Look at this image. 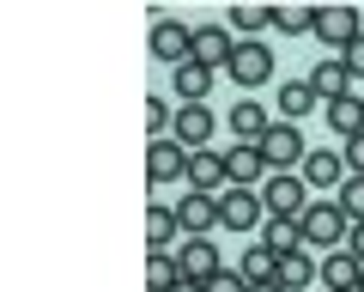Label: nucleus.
<instances>
[{
    "label": "nucleus",
    "mask_w": 364,
    "mask_h": 292,
    "mask_svg": "<svg viewBox=\"0 0 364 292\" xmlns=\"http://www.w3.org/2000/svg\"><path fill=\"white\" fill-rule=\"evenodd\" d=\"M176 207H164V201H146V250H170L176 244Z\"/></svg>",
    "instance_id": "b1692460"
},
{
    "label": "nucleus",
    "mask_w": 364,
    "mask_h": 292,
    "mask_svg": "<svg viewBox=\"0 0 364 292\" xmlns=\"http://www.w3.org/2000/svg\"><path fill=\"white\" fill-rule=\"evenodd\" d=\"M225 177H231L237 189H255V183H267V159H261V146H231L225 152Z\"/></svg>",
    "instance_id": "dca6fc26"
},
{
    "label": "nucleus",
    "mask_w": 364,
    "mask_h": 292,
    "mask_svg": "<svg viewBox=\"0 0 364 292\" xmlns=\"http://www.w3.org/2000/svg\"><path fill=\"white\" fill-rule=\"evenodd\" d=\"M213 128H219V122H213V110H207V104H182V110H176V122H170V140H182L188 152H200V146L213 140Z\"/></svg>",
    "instance_id": "9b49d317"
},
{
    "label": "nucleus",
    "mask_w": 364,
    "mask_h": 292,
    "mask_svg": "<svg viewBox=\"0 0 364 292\" xmlns=\"http://www.w3.org/2000/svg\"><path fill=\"white\" fill-rule=\"evenodd\" d=\"M176 226H182V238H207V231L219 226V195L188 189V195L176 201Z\"/></svg>",
    "instance_id": "6e6552de"
},
{
    "label": "nucleus",
    "mask_w": 364,
    "mask_h": 292,
    "mask_svg": "<svg viewBox=\"0 0 364 292\" xmlns=\"http://www.w3.org/2000/svg\"><path fill=\"white\" fill-rule=\"evenodd\" d=\"M261 201H267V219H304L310 213V183L298 171H273L261 183Z\"/></svg>",
    "instance_id": "f03ea898"
},
{
    "label": "nucleus",
    "mask_w": 364,
    "mask_h": 292,
    "mask_svg": "<svg viewBox=\"0 0 364 292\" xmlns=\"http://www.w3.org/2000/svg\"><path fill=\"white\" fill-rule=\"evenodd\" d=\"M152 55L170 61V67L195 61V31L182 25V19H158V25H152Z\"/></svg>",
    "instance_id": "1a4fd4ad"
},
{
    "label": "nucleus",
    "mask_w": 364,
    "mask_h": 292,
    "mask_svg": "<svg viewBox=\"0 0 364 292\" xmlns=\"http://www.w3.org/2000/svg\"><path fill=\"white\" fill-rule=\"evenodd\" d=\"M334 201H340V207H346V219H352V226H364V177H346Z\"/></svg>",
    "instance_id": "c85d7f7f"
},
{
    "label": "nucleus",
    "mask_w": 364,
    "mask_h": 292,
    "mask_svg": "<svg viewBox=\"0 0 364 292\" xmlns=\"http://www.w3.org/2000/svg\"><path fill=\"white\" fill-rule=\"evenodd\" d=\"M261 159H267V171H298L310 159V146H304V134L291 122H273V134L261 140Z\"/></svg>",
    "instance_id": "0eeeda50"
},
{
    "label": "nucleus",
    "mask_w": 364,
    "mask_h": 292,
    "mask_svg": "<svg viewBox=\"0 0 364 292\" xmlns=\"http://www.w3.org/2000/svg\"><path fill=\"white\" fill-rule=\"evenodd\" d=\"M316 104H322V98H316V85H310V80H286L279 92H273V110H279V122H291V128H298V122L310 116Z\"/></svg>",
    "instance_id": "a211bd4d"
},
{
    "label": "nucleus",
    "mask_w": 364,
    "mask_h": 292,
    "mask_svg": "<svg viewBox=\"0 0 364 292\" xmlns=\"http://www.w3.org/2000/svg\"><path fill=\"white\" fill-rule=\"evenodd\" d=\"M340 152H346V177H364V134H358V140H346Z\"/></svg>",
    "instance_id": "2f4dec72"
},
{
    "label": "nucleus",
    "mask_w": 364,
    "mask_h": 292,
    "mask_svg": "<svg viewBox=\"0 0 364 292\" xmlns=\"http://www.w3.org/2000/svg\"><path fill=\"white\" fill-rule=\"evenodd\" d=\"M176 280H182L176 250H146V292H170Z\"/></svg>",
    "instance_id": "a878e982"
},
{
    "label": "nucleus",
    "mask_w": 364,
    "mask_h": 292,
    "mask_svg": "<svg viewBox=\"0 0 364 292\" xmlns=\"http://www.w3.org/2000/svg\"><path fill=\"white\" fill-rule=\"evenodd\" d=\"M298 177L310 189H340V183H346V152H316V146H310V159L298 165Z\"/></svg>",
    "instance_id": "6ab92c4d"
},
{
    "label": "nucleus",
    "mask_w": 364,
    "mask_h": 292,
    "mask_svg": "<svg viewBox=\"0 0 364 292\" xmlns=\"http://www.w3.org/2000/svg\"><path fill=\"white\" fill-rule=\"evenodd\" d=\"M207 292H249V280L237 274V268H225V274H213V280H207Z\"/></svg>",
    "instance_id": "7c9ffc66"
},
{
    "label": "nucleus",
    "mask_w": 364,
    "mask_h": 292,
    "mask_svg": "<svg viewBox=\"0 0 364 292\" xmlns=\"http://www.w3.org/2000/svg\"><path fill=\"white\" fill-rule=\"evenodd\" d=\"M310 85H316V98H322V104H334V98L352 92V73H346V61H340V55H322V61H316V73H310Z\"/></svg>",
    "instance_id": "412c9836"
},
{
    "label": "nucleus",
    "mask_w": 364,
    "mask_h": 292,
    "mask_svg": "<svg viewBox=\"0 0 364 292\" xmlns=\"http://www.w3.org/2000/svg\"><path fill=\"white\" fill-rule=\"evenodd\" d=\"M213 80H219V67H207V61H182V67H170V85H176L182 104H207Z\"/></svg>",
    "instance_id": "ddd939ff"
},
{
    "label": "nucleus",
    "mask_w": 364,
    "mask_h": 292,
    "mask_svg": "<svg viewBox=\"0 0 364 292\" xmlns=\"http://www.w3.org/2000/svg\"><path fill=\"white\" fill-rule=\"evenodd\" d=\"M219 226L225 231H255V226H267V201H261V189H225L219 195Z\"/></svg>",
    "instance_id": "7ed1b4c3"
},
{
    "label": "nucleus",
    "mask_w": 364,
    "mask_h": 292,
    "mask_svg": "<svg viewBox=\"0 0 364 292\" xmlns=\"http://www.w3.org/2000/svg\"><path fill=\"white\" fill-rule=\"evenodd\" d=\"M231 55H237L231 25H195V61H207V67H231Z\"/></svg>",
    "instance_id": "4468645a"
},
{
    "label": "nucleus",
    "mask_w": 364,
    "mask_h": 292,
    "mask_svg": "<svg viewBox=\"0 0 364 292\" xmlns=\"http://www.w3.org/2000/svg\"><path fill=\"white\" fill-rule=\"evenodd\" d=\"M346 250H352V256H358V262H364V226H352V238H346Z\"/></svg>",
    "instance_id": "72a5a7b5"
},
{
    "label": "nucleus",
    "mask_w": 364,
    "mask_h": 292,
    "mask_svg": "<svg viewBox=\"0 0 364 292\" xmlns=\"http://www.w3.org/2000/svg\"><path fill=\"white\" fill-rule=\"evenodd\" d=\"M249 292H286V286H279V280H267V286H249Z\"/></svg>",
    "instance_id": "c9c22d12"
},
{
    "label": "nucleus",
    "mask_w": 364,
    "mask_h": 292,
    "mask_svg": "<svg viewBox=\"0 0 364 292\" xmlns=\"http://www.w3.org/2000/svg\"><path fill=\"white\" fill-rule=\"evenodd\" d=\"M176 268H182V280H200V286H207L213 274H225L219 250H213L207 238H182V244H176Z\"/></svg>",
    "instance_id": "9d476101"
},
{
    "label": "nucleus",
    "mask_w": 364,
    "mask_h": 292,
    "mask_svg": "<svg viewBox=\"0 0 364 292\" xmlns=\"http://www.w3.org/2000/svg\"><path fill=\"white\" fill-rule=\"evenodd\" d=\"M261 244H267L273 256H291V250H310V244H304V219H267V226H261Z\"/></svg>",
    "instance_id": "393cba45"
},
{
    "label": "nucleus",
    "mask_w": 364,
    "mask_h": 292,
    "mask_svg": "<svg viewBox=\"0 0 364 292\" xmlns=\"http://www.w3.org/2000/svg\"><path fill=\"white\" fill-rule=\"evenodd\" d=\"M352 238V219L340 201H310V213H304V244L310 250H346Z\"/></svg>",
    "instance_id": "f257e3e1"
},
{
    "label": "nucleus",
    "mask_w": 364,
    "mask_h": 292,
    "mask_svg": "<svg viewBox=\"0 0 364 292\" xmlns=\"http://www.w3.org/2000/svg\"><path fill=\"white\" fill-rule=\"evenodd\" d=\"M225 122H231L237 146H261V140L273 134V116H267L261 104H249V98H237V104H231V116H225Z\"/></svg>",
    "instance_id": "f8f14e48"
},
{
    "label": "nucleus",
    "mask_w": 364,
    "mask_h": 292,
    "mask_svg": "<svg viewBox=\"0 0 364 292\" xmlns=\"http://www.w3.org/2000/svg\"><path fill=\"white\" fill-rule=\"evenodd\" d=\"M316 37H322L334 55H346L352 43L364 37V19H358V6H316Z\"/></svg>",
    "instance_id": "20e7f679"
},
{
    "label": "nucleus",
    "mask_w": 364,
    "mask_h": 292,
    "mask_svg": "<svg viewBox=\"0 0 364 292\" xmlns=\"http://www.w3.org/2000/svg\"><path fill=\"white\" fill-rule=\"evenodd\" d=\"M225 25H231L237 43H261V31L273 25V6H255V0H243V6H231L225 13Z\"/></svg>",
    "instance_id": "4be33fe9"
},
{
    "label": "nucleus",
    "mask_w": 364,
    "mask_h": 292,
    "mask_svg": "<svg viewBox=\"0 0 364 292\" xmlns=\"http://www.w3.org/2000/svg\"><path fill=\"white\" fill-rule=\"evenodd\" d=\"M188 189H207V195H225L231 177H225V152H188Z\"/></svg>",
    "instance_id": "f3484780"
},
{
    "label": "nucleus",
    "mask_w": 364,
    "mask_h": 292,
    "mask_svg": "<svg viewBox=\"0 0 364 292\" xmlns=\"http://www.w3.org/2000/svg\"><path fill=\"white\" fill-rule=\"evenodd\" d=\"M170 122H176V110H170L164 98H146V128H152V140H164Z\"/></svg>",
    "instance_id": "c756f323"
},
{
    "label": "nucleus",
    "mask_w": 364,
    "mask_h": 292,
    "mask_svg": "<svg viewBox=\"0 0 364 292\" xmlns=\"http://www.w3.org/2000/svg\"><path fill=\"white\" fill-rule=\"evenodd\" d=\"M340 61H346V73H352V80H364V37H358V43H352V49H346V55H340Z\"/></svg>",
    "instance_id": "473e14b6"
},
{
    "label": "nucleus",
    "mask_w": 364,
    "mask_h": 292,
    "mask_svg": "<svg viewBox=\"0 0 364 292\" xmlns=\"http://www.w3.org/2000/svg\"><path fill=\"white\" fill-rule=\"evenodd\" d=\"M237 274L249 280V286H267V280H279V256L267 250V244H255V250H243V268Z\"/></svg>",
    "instance_id": "bb28decb"
},
{
    "label": "nucleus",
    "mask_w": 364,
    "mask_h": 292,
    "mask_svg": "<svg viewBox=\"0 0 364 292\" xmlns=\"http://www.w3.org/2000/svg\"><path fill=\"white\" fill-rule=\"evenodd\" d=\"M358 292H364V280H358Z\"/></svg>",
    "instance_id": "e433bc0d"
},
{
    "label": "nucleus",
    "mask_w": 364,
    "mask_h": 292,
    "mask_svg": "<svg viewBox=\"0 0 364 292\" xmlns=\"http://www.w3.org/2000/svg\"><path fill=\"white\" fill-rule=\"evenodd\" d=\"M364 280V262L352 250H328L322 256V292H358Z\"/></svg>",
    "instance_id": "2eb2a0df"
},
{
    "label": "nucleus",
    "mask_w": 364,
    "mask_h": 292,
    "mask_svg": "<svg viewBox=\"0 0 364 292\" xmlns=\"http://www.w3.org/2000/svg\"><path fill=\"white\" fill-rule=\"evenodd\" d=\"M328 110V128H334V140L340 146H346V140H358V134H364V98H334V104H322Z\"/></svg>",
    "instance_id": "aec40b11"
},
{
    "label": "nucleus",
    "mask_w": 364,
    "mask_h": 292,
    "mask_svg": "<svg viewBox=\"0 0 364 292\" xmlns=\"http://www.w3.org/2000/svg\"><path fill=\"white\" fill-rule=\"evenodd\" d=\"M273 31H286V37L316 31V6H273Z\"/></svg>",
    "instance_id": "cd10ccee"
},
{
    "label": "nucleus",
    "mask_w": 364,
    "mask_h": 292,
    "mask_svg": "<svg viewBox=\"0 0 364 292\" xmlns=\"http://www.w3.org/2000/svg\"><path fill=\"white\" fill-rule=\"evenodd\" d=\"M182 177H188V146L182 140H152L146 146V183L152 189H164V183H182Z\"/></svg>",
    "instance_id": "39448f33"
},
{
    "label": "nucleus",
    "mask_w": 364,
    "mask_h": 292,
    "mask_svg": "<svg viewBox=\"0 0 364 292\" xmlns=\"http://www.w3.org/2000/svg\"><path fill=\"white\" fill-rule=\"evenodd\" d=\"M225 73L237 80V92H255V85L273 80V49H267V43H237V55H231Z\"/></svg>",
    "instance_id": "423d86ee"
},
{
    "label": "nucleus",
    "mask_w": 364,
    "mask_h": 292,
    "mask_svg": "<svg viewBox=\"0 0 364 292\" xmlns=\"http://www.w3.org/2000/svg\"><path fill=\"white\" fill-rule=\"evenodd\" d=\"M170 292H207V286H200V280H176Z\"/></svg>",
    "instance_id": "f704fd0d"
},
{
    "label": "nucleus",
    "mask_w": 364,
    "mask_h": 292,
    "mask_svg": "<svg viewBox=\"0 0 364 292\" xmlns=\"http://www.w3.org/2000/svg\"><path fill=\"white\" fill-rule=\"evenodd\" d=\"M316 280H322V262H316L310 250H291V256H279V286H286V292H310Z\"/></svg>",
    "instance_id": "5701e85b"
}]
</instances>
